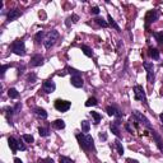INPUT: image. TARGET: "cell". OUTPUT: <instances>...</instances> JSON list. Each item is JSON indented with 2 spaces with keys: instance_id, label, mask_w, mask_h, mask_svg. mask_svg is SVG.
<instances>
[{
  "instance_id": "6da1fadb",
  "label": "cell",
  "mask_w": 163,
  "mask_h": 163,
  "mask_svg": "<svg viewBox=\"0 0 163 163\" xmlns=\"http://www.w3.org/2000/svg\"><path fill=\"white\" fill-rule=\"evenodd\" d=\"M76 140H78L79 145L84 150H87V152L88 150H94V140H93V138L91 135L79 133V134H76Z\"/></svg>"
},
{
  "instance_id": "7a4b0ae2",
  "label": "cell",
  "mask_w": 163,
  "mask_h": 163,
  "mask_svg": "<svg viewBox=\"0 0 163 163\" xmlns=\"http://www.w3.org/2000/svg\"><path fill=\"white\" fill-rule=\"evenodd\" d=\"M10 51L14 52L15 55H18V56H23L26 54L24 42H23L22 40H15L13 44L10 45Z\"/></svg>"
},
{
  "instance_id": "3957f363",
  "label": "cell",
  "mask_w": 163,
  "mask_h": 163,
  "mask_svg": "<svg viewBox=\"0 0 163 163\" xmlns=\"http://www.w3.org/2000/svg\"><path fill=\"white\" fill-rule=\"evenodd\" d=\"M57 38H59V32H57L56 29H52V31H50V32L47 33V36L45 37V41H44V45H45V47H46V49H50V47H52V46L56 44Z\"/></svg>"
},
{
  "instance_id": "277c9868",
  "label": "cell",
  "mask_w": 163,
  "mask_h": 163,
  "mask_svg": "<svg viewBox=\"0 0 163 163\" xmlns=\"http://www.w3.org/2000/svg\"><path fill=\"white\" fill-rule=\"evenodd\" d=\"M133 92H134V97L137 101H140L145 104V106H148V102H147V96H145V91L144 88L142 87V85H134L133 88Z\"/></svg>"
},
{
  "instance_id": "5b68a950",
  "label": "cell",
  "mask_w": 163,
  "mask_h": 163,
  "mask_svg": "<svg viewBox=\"0 0 163 163\" xmlns=\"http://www.w3.org/2000/svg\"><path fill=\"white\" fill-rule=\"evenodd\" d=\"M131 116H133V117H134L135 120H137V121H138L139 124H140V125L145 126L147 129H149V130H152V129H153V127H152V124H150V121H149V120L147 119L143 114H140L139 111H133V115H131Z\"/></svg>"
},
{
  "instance_id": "8992f818",
  "label": "cell",
  "mask_w": 163,
  "mask_h": 163,
  "mask_svg": "<svg viewBox=\"0 0 163 163\" xmlns=\"http://www.w3.org/2000/svg\"><path fill=\"white\" fill-rule=\"evenodd\" d=\"M159 18V11L158 10H149L148 13L145 14V27L148 28L149 24H152L156 21H158Z\"/></svg>"
},
{
  "instance_id": "52a82bcc",
  "label": "cell",
  "mask_w": 163,
  "mask_h": 163,
  "mask_svg": "<svg viewBox=\"0 0 163 163\" xmlns=\"http://www.w3.org/2000/svg\"><path fill=\"white\" fill-rule=\"evenodd\" d=\"M70 107H71V102H69V101H64V99L55 101V108L60 112H66Z\"/></svg>"
},
{
  "instance_id": "ba28073f",
  "label": "cell",
  "mask_w": 163,
  "mask_h": 163,
  "mask_svg": "<svg viewBox=\"0 0 163 163\" xmlns=\"http://www.w3.org/2000/svg\"><path fill=\"white\" fill-rule=\"evenodd\" d=\"M106 111H107V115L108 116H115L117 120H120L124 116V112L120 110L117 106H107Z\"/></svg>"
},
{
  "instance_id": "9c48e42d",
  "label": "cell",
  "mask_w": 163,
  "mask_h": 163,
  "mask_svg": "<svg viewBox=\"0 0 163 163\" xmlns=\"http://www.w3.org/2000/svg\"><path fill=\"white\" fill-rule=\"evenodd\" d=\"M143 66L147 70V79L148 82H152V79L154 78V65L153 63H149V61H144L143 63Z\"/></svg>"
},
{
  "instance_id": "30bf717a",
  "label": "cell",
  "mask_w": 163,
  "mask_h": 163,
  "mask_svg": "<svg viewBox=\"0 0 163 163\" xmlns=\"http://www.w3.org/2000/svg\"><path fill=\"white\" fill-rule=\"evenodd\" d=\"M42 89H44L45 93H52L56 89V84L55 82L49 79V80H45L44 83H42Z\"/></svg>"
},
{
  "instance_id": "8fae6325",
  "label": "cell",
  "mask_w": 163,
  "mask_h": 163,
  "mask_svg": "<svg viewBox=\"0 0 163 163\" xmlns=\"http://www.w3.org/2000/svg\"><path fill=\"white\" fill-rule=\"evenodd\" d=\"M44 63H45V59L40 54L33 55L32 59H31V66H41V65H44Z\"/></svg>"
},
{
  "instance_id": "7c38bea8",
  "label": "cell",
  "mask_w": 163,
  "mask_h": 163,
  "mask_svg": "<svg viewBox=\"0 0 163 163\" xmlns=\"http://www.w3.org/2000/svg\"><path fill=\"white\" fill-rule=\"evenodd\" d=\"M152 131V137H153V139H154V142H156V144H157V147H158V149L162 152V154H163V140H162V138L158 135V133L156 130H150Z\"/></svg>"
},
{
  "instance_id": "4fadbf2b",
  "label": "cell",
  "mask_w": 163,
  "mask_h": 163,
  "mask_svg": "<svg viewBox=\"0 0 163 163\" xmlns=\"http://www.w3.org/2000/svg\"><path fill=\"white\" fill-rule=\"evenodd\" d=\"M33 114L36 115L38 119H41V120H46V119H47V116H49V114L46 112V110H44V108H41V107H34L33 108Z\"/></svg>"
},
{
  "instance_id": "5bb4252c",
  "label": "cell",
  "mask_w": 163,
  "mask_h": 163,
  "mask_svg": "<svg viewBox=\"0 0 163 163\" xmlns=\"http://www.w3.org/2000/svg\"><path fill=\"white\" fill-rule=\"evenodd\" d=\"M8 144H9L11 152L17 153V150L19 149V140H17V139L13 138V137H10L9 139H8Z\"/></svg>"
},
{
  "instance_id": "9a60e30c",
  "label": "cell",
  "mask_w": 163,
  "mask_h": 163,
  "mask_svg": "<svg viewBox=\"0 0 163 163\" xmlns=\"http://www.w3.org/2000/svg\"><path fill=\"white\" fill-rule=\"evenodd\" d=\"M120 124H121V122H120V120H116V121L111 122V125H110L111 131H112V133H114L117 138H121V133H120V129H119Z\"/></svg>"
},
{
  "instance_id": "2e32d148",
  "label": "cell",
  "mask_w": 163,
  "mask_h": 163,
  "mask_svg": "<svg viewBox=\"0 0 163 163\" xmlns=\"http://www.w3.org/2000/svg\"><path fill=\"white\" fill-rule=\"evenodd\" d=\"M70 83H71V85H74L75 88H82L84 84V82L82 79V75H74V76H71Z\"/></svg>"
},
{
  "instance_id": "e0dca14e",
  "label": "cell",
  "mask_w": 163,
  "mask_h": 163,
  "mask_svg": "<svg viewBox=\"0 0 163 163\" xmlns=\"http://www.w3.org/2000/svg\"><path fill=\"white\" fill-rule=\"evenodd\" d=\"M21 10H18V9H13V10H10L9 13H8V15H6V21L8 22H13V21H15L18 17H21Z\"/></svg>"
},
{
  "instance_id": "ac0fdd59",
  "label": "cell",
  "mask_w": 163,
  "mask_h": 163,
  "mask_svg": "<svg viewBox=\"0 0 163 163\" xmlns=\"http://www.w3.org/2000/svg\"><path fill=\"white\" fill-rule=\"evenodd\" d=\"M3 111H4V115H5V117H6V120H8V122L11 124V116H13V114H15V112H14V108H13V107L6 106V107H4V108H3Z\"/></svg>"
},
{
  "instance_id": "d6986e66",
  "label": "cell",
  "mask_w": 163,
  "mask_h": 163,
  "mask_svg": "<svg viewBox=\"0 0 163 163\" xmlns=\"http://www.w3.org/2000/svg\"><path fill=\"white\" fill-rule=\"evenodd\" d=\"M52 126L55 127L56 130H61V129H64V127H65V122H64V120L57 119V120H55V121L52 122Z\"/></svg>"
},
{
  "instance_id": "ffe728a7",
  "label": "cell",
  "mask_w": 163,
  "mask_h": 163,
  "mask_svg": "<svg viewBox=\"0 0 163 163\" xmlns=\"http://www.w3.org/2000/svg\"><path fill=\"white\" fill-rule=\"evenodd\" d=\"M148 54H149V56H150V57H153L154 60H158V59H159V51H158L157 49H154V47H149Z\"/></svg>"
},
{
  "instance_id": "44dd1931",
  "label": "cell",
  "mask_w": 163,
  "mask_h": 163,
  "mask_svg": "<svg viewBox=\"0 0 163 163\" xmlns=\"http://www.w3.org/2000/svg\"><path fill=\"white\" fill-rule=\"evenodd\" d=\"M80 50L83 51V54L85 56H88V57H92L93 56V51H92V49L91 47H88L87 45H82L80 46Z\"/></svg>"
},
{
  "instance_id": "7402d4cb",
  "label": "cell",
  "mask_w": 163,
  "mask_h": 163,
  "mask_svg": "<svg viewBox=\"0 0 163 163\" xmlns=\"http://www.w3.org/2000/svg\"><path fill=\"white\" fill-rule=\"evenodd\" d=\"M44 37H45V32H44V31H38V32L34 34V41H36V44H41L42 41H45Z\"/></svg>"
},
{
  "instance_id": "603a6c76",
  "label": "cell",
  "mask_w": 163,
  "mask_h": 163,
  "mask_svg": "<svg viewBox=\"0 0 163 163\" xmlns=\"http://www.w3.org/2000/svg\"><path fill=\"white\" fill-rule=\"evenodd\" d=\"M80 126H82V131L83 133H89V129H91V124H89L87 120H83L80 122Z\"/></svg>"
},
{
  "instance_id": "cb8c5ba5",
  "label": "cell",
  "mask_w": 163,
  "mask_h": 163,
  "mask_svg": "<svg viewBox=\"0 0 163 163\" xmlns=\"http://www.w3.org/2000/svg\"><path fill=\"white\" fill-rule=\"evenodd\" d=\"M8 96H9L10 98L15 99V98H18V97H19V93H18V91L15 88H9V89H8Z\"/></svg>"
},
{
  "instance_id": "d4e9b609",
  "label": "cell",
  "mask_w": 163,
  "mask_h": 163,
  "mask_svg": "<svg viewBox=\"0 0 163 163\" xmlns=\"http://www.w3.org/2000/svg\"><path fill=\"white\" fill-rule=\"evenodd\" d=\"M79 21V17L76 14H73L71 17H69V18H66V22H65V24H66L68 27L70 26V23H76Z\"/></svg>"
},
{
  "instance_id": "484cf974",
  "label": "cell",
  "mask_w": 163,
  "mask_h": 163,
  "mask_svg": "<svg viewBox=\"0 0 163 163\" xmlns=\"http://www.w3.org/2000/svg\"><path fill=\"white\" fill-rule=\"evenodd\" d=\"M98 104V101H97L96 97H91V98L87 99V102H85V106L87 107H91V106H97Z\"/></svg>"
},
{
  "instance_id": "4316f807",
  "label": "cell",
  "mask_w": 163,
  "mask_h": 163,
  "mask_svg": "<svg viewBox=\"0 0 163 163\" xmlns=\"http://www.w3.org/2000/svg\"><path fill=\"white\" fill-rule=\"evenodd\" d=\"M38 134H40L41 137L46 138V137L50 135V130L47 129V127H38Z\"/></svg>"
},
{
  "instance_id": "83f0119b",
  "label": "cell",
  "mask_w": 163,
  "mask_h": 163,
  "mask_svg": "<svg viewBox=\"0 0 163 163\" xmlns=\"http://www.w3.org/2000/svg\"><path fill=\"white\" fill-rule=\"evenodd\" d=\"M153 37L158 44H163V32H153Z\"/></svg>"
},
{
  "instance_id": "f1b7e54d",
  "label": "cell",
  "mask_w": 163,
  "mask_h": 163,
  "mask_svg": "<svg viewBox=\"0 0 163 163\" xmlns=\"http://www.w3.org/2000/svg\"><path fill=\"white\" fill-rule=\"evenodd\" d=\"M107 19H108V24H110L111 27H114V28H115L116 31H117V32H120V27L117 26V23H116V22L114 21V19H112V17H111V15H108V17H107Z\"/></svg>"
},
{
  "instance_id": "f546056e",
  "label": "cell",
  "mask_w": 163,
  "mask_h": 163,
  "mask_svg": "<svg viewBox=\"0 0 163 163\" xmlns=\"http://www.w3.org/2000/svg\"><path fill=\"white\" fill-rule=\"evenodd\" d=\"M66 70H68L69 74H71V76H74V75H82V71L76 70V69L71 68V66H66Z\"/></svg>"
},
{
  "instance_id": "4dcf8cb0",
  "label": "cell",
  "mask_w": 163,
  "mask_h": 163,
  "mask_svg": "<svg viewBox=\"0 0 163 163\" xmlns=\"http://www.w3.org/2000/svg\"><path fill=\"white\" fill-rule=\"evenodd\" d=\"M91 116L94 119V124H96V125H97V124H99V121L102 120V116H101L98 112H91Z\"/></svg>"
},
{
  "instance_id": "1f68e13d",
  "label": "cell",
  "mask_w": 163,
  "mask_h": 163,
  "mask_svg": "<svg viewBox=\"0 0 163 163\" xmlns=\"http://www.w3.org/2000/svg\"><path fill=\"white\" fill-rule=\"evenodd\" d=\"M115 145H116V148H117L119 154H120V156H122V154H124V147H122V144H121V142H120V140H116V142H115Z\"/></svg>"
},
{
  "instance_id": "d6a6232c",
  "label": "cell",
  "mask_w": 163,
  "mask_h": 163,
  "mask_svg": "<svg viewBox=\"0 0 163 163\" xmlns=\"http://www.w3.org/2000/svg\"><path fill=\"white\" fill-rule=\"evenodd\" d=\"M22 139H23V140H24L26 143H33V142H34V138L32 137V135H29V134L22 135Z\"/></svg>"
},
{
  "instance_id": "836d02e7",
  "label": "cell",
  "mask_w": 163,
  "mask_h": 163,
  "mask_svg": "<svg viewBox=\"0 0 163 163\" xmlns=\"http://www.w3.org/2000/svg\"><path fill=\"white\" fill-rule=\"evenodd\" d=\"M36 79H37V76L34 73H31V74H28V76H27V82H28L29 84H33L34 82H36Z\"/></svg>"
},
{
  "instance_id": "e575fe53",
  "label": "cell",
  "mask_w": 163,
  "mask_h": 163,
  "mask_svg": "<svg viewBox=\"0 0 163 163\" xmlns=\"http://www.w3.org/2000/svg\"><path fill=\"white\" fill-rule=\"evenodd\" d=\"M94 22L97 23V24H99L101 27H107V26H108V23H107L106 21H104L103 18H96V19H94Z\"/></svg>"
},
{
  "instance_id": "d590c367",
  "label": "cell",
  "mask_w": 163,
  "mask_h": 163,
  "mask_svg": "<svg viewBox=\"0 0 163 163\" xmlns=\"http://www.w3.org/2000/svg\"><path fill=\"white\" fill-rule=\"evenodd\" d=\"M59 163H74V161H71L69 157H60V159H59Z\"/></svg>"
},
{
  "instance_id": "8d00e7d4",
  "label": "cell",
  "mask_w": 163,
  "mask_h": 163,
  "mask_svg": "<svg viewBox=\"0 0 163 163\" xmlns=\"http://www.w3.org/2000/svg\"><path fill=\"white\" fill-rule=\"evenodd\" d=\"M99 11H101V10H99V8H98V6H93L92 9H91V13H92V14H94V15L99 14Z\"/></svg>"
},
{
  "instance_id": "74e56055",
  "label": "cell",
  "mask_w": 163,
  "mask_h": 163,
  "mask_svg": "<svg viewBox=\"0 0 163 163\" xmlns=\"http://www.w3.org/2000/svg\"><path fill=\"white\" fill-rule=\"evenodd\" d=\"M9 68H10V65H3V66H1V76L5 74V70H6V69H9Z\"/></svg>"
},
{
  "instance_id": "f35d334b",
  "label": "cell",
  "mask_w": 163,
  "mask_h": 163,
  "mask_svg": "<svg viewBox=\"0 0 163 163\" xmlns=\"http://www.w3.org/2000/svg\"><path fill=\"white\" fill-rule=\"evenodd\" d=\"M99 139L101 140H107V134L106 133H99Z\"/></svg>"
},
{
  "instance_id": "ab89813d",
  "label": "cell",
  "mask_w": 163,
  "mask_h": 163,
  "mask_svg": "<svg viewBox=\"0 0 163 163\" xmlns=\"http://www.w3.org/2000/svg\"><path fill=\"white\" fill-rule=\"evenodd\" d=\"M21 108H22V104L21 103H17V104H15V107H14V112H15V114H18V111L21 110Z\"/></svg>"
},
{
  "instance_id": "60d3db41",
  "label": "cell",
  "mask_w": 163,
  "mask_h": 163,
  "mask_svg": "<svg viewBox=\"0 0 163 163\" xmlns=\"http://www.w3.org/2000/svg\"><path fill=\"white\" fill-rule=\"evenodd\" d=\"M45 163H54V161L51 158H45Z\"/></svg>"
},
{
  "instance_id": "b9f144b4",
  "label": "cell",
  "mask_w": 163,
  "mask_h": 163,
  "mask_svg": "<svg viewBox=\"0 0 163 163\" xmlns=\"http://www.w3.org/2000/svg\"><path fill=\"white\" fill-rule=\"evenodd\" d=\"M23 70H24V66H21V68L18 69V74H22Z\"/></svg>"
},
{
  "instance_id": "7bdbcfd3",
  "label": "cell",
  "mask_w": 163,
  "mask_h": 163,
  "mask_svg": "<svg viewBox=\"0 0 163 163\" xmlns=\"http://www.w3.org/2000/svg\"><path fill=\"white\" fill-rule=\"evenodd\" d=\"M14 163H23L22 159H19V158H14Z\"/></svg>"
},
{
  "instance_id": "ee69618b",
  "label": "cell",
  "mask_w": 163,
  "mask_h": 163,
  "mask_svg": "<svg viewBox=\"0 0 163 163\" xmlns=\"http://www.w3.org/2000/svg\"><path fill=\"white\" fill-rule=\"evenodd\" d=\"M127 161H129L130 163H139L138 161H135V159H127Z\"/></svg>"
},
{
  "instance_id": "f6af8a7d",
  "label": "cell",
  "mask_w": 163,
  "mask_h": 163,
  "mask_svg": "<svg viewBox=\"0 0 163 163\" xmlns=\"http://www.w3.org/2000/svg\"><path fill=\"white\" fill-rule=\"evenodd\" d=\"M159 119H161V121H162V124H163V114L159 115Z\"/></svg>"
},
{
  "instance_id": "bcb514c9",
  "label": "cell",
  "mask_w": 163,
  "mask_h": 163,
  "mask_svg": "<svg viewBox=\"0 0 163 163\" xmlns=\"http://www.w3.org/2000/svg\"><path fill=\"white\" fill-rule=\"evenodd\" d=\"M37 163H45V159H40V161H38Z\"/></svg>"
}]
</instances>
